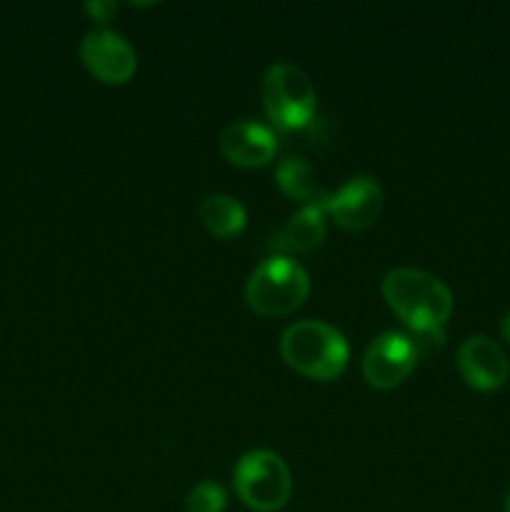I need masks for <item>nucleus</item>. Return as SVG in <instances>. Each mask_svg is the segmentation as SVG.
<instances>
[{
    "label": "nucleus",
    "mask_w": 510,
    "mask_h": 512,
    "mask_svg": "<svg viewBox=\"0 0 510 512\" xmlns=\"http://www.w3.org/2000/svg\"><path fill=\"white\" fill-rule=\"evenodd\" d=\"M383 298L415 338L443 343V328L453 313V293L435 275L415 268H395L383 278Z\"/></svg>",
    "instance_id": "nucleus-1"
},
{
    "label": "nucleus",
    "mask_w": 510,
    "mask_h": 512,
    "mask_svg": "<svg viewBox=\"0 0 510 512\" xmlns=\"http://www.w3.org/2000/svg\"><path fill=\"white\" fill-rule=\"evenodd\" d=\"M325 213H328L325 198L320 203H305L275 235V248L295 250V253H308L318 248L325 238Z\"/></svg>",
    "instance_id": "nucleus-11"
},
{
    "label": "nucleus",
    "mask_w": 510,
    "mask_h": 512,
    "mask_svg": "<svg viewBox=\"0 0 510 512\" xmlns=\"http://www.w3.org/2000/svg\"><path fill=\"white\" fill-rule=\"evenodd\" d=\"M235 490L238 498L255 512H275L283 508L293 493V478L273 450H250L235 465Z\"/></svg>",
    "instance_id": "nucleus-4"
},
{
    "label": "nucleus",
    "mask_w": 510,
    "mask_h": 512,
    "mask_svg": "<svg viewBox=\"0 0 510 512\" xmlns=\"http://www.w3.org/2000/svg\"><path fill=\"white\" fill-rule=\"evenodd\" d=\"M225 508H228V495L210 480L195 485L185 498V512H225Z\"/></svg>",
    "instance_id": "nucleus-14"
},
{
    "label": "nucleus",
    "mask_w": 510,
    "mask_h": 512,
    "mask_svg": "<svg viewBox=\"0 0 510 512\" xmlns=\"http://www.w3.org/2000/svg\"><path fill=\"white\" fill-rule=\"evenodd\" d=\"M220 153L240 168H263L273 160L278 140L270 128L255 120H238L220 133Z\"/></svg>",
    "instance_id": "nucleus-10"
},
{
    "label": "nucleus",
    "mask_w": 510,
    "mask_h": 512,
    "mask_svg": "<svg viewBox=\"0 0 510 512\" xmlns=\"http://www.w3.org/2000/svg\"><path fill=\"white\" fill-rule=\"evenodd\" d=\"M500 330H503V338H505V343L510 345V313L505 315V318H503V325H500Z\"/></svg>",
    "instance_id": "nucleus-16"
},
{
    "label": "nucleus",
    "mask_w": 510,
    "mask_h": 512,
    "mask_svg": "<svg viewBox=\"0 0 510 512\" xmlns=\"http://www.w3.org/2000/svg\"><path fill=\"white\" fill-rule=\"evenodd\" d=\"M505 512H510V493H508V498H505Z\"/></svg>",
    "instance_id": "nucleus-17"
},
{
    "label": "nucleus",
    "mask_w": 510,
    "mask_h": 512,
    "mask_svg": "<svg viewBox=\"0 0 510 512\" xmlns=\"http://www.w3.org/2000/svg\"><path fill=\"white\" fill-rule=\"evenodd\" d=\"M200 220L208 228V233H213L215 238H235V235L243 233L245 223H248V215L245 208L230 195H208L203 198L198 208Z\"/></svg>",
    "instance_id": "nucleus-12"
},
{
    "label": "nucleus",
    "mask_w": 510,
    "mask_h": 512,
    "mask_svg": "<svg viewBox=\"0 0 510 512\" xmlns=\"http://www.w3.org/2000/svg\"><path fill=\"white\" fill-rule=\"evenodd\" d=\"M325 210L345 230H363L378 220L383 210V188L375 178L355 175L343 188L325 198Z\"/></svg>",
    "instance_id": "nucleus-8"
},
{
    "label": "nucleus",
    "mask_w": 510,
    "mask_h": 512,
    "mask_svg": "<svg viewBox=\"0 0 510 512\" xmlns=\"http://www.w3.org/2000/svg\"><path fill=\"white\" fill-rule=\"evenodd\" d=\"M310 293V278L298 260L270 255L250 273L245 300L263 318H280L303 305Z\"/></svg>",
    "instance_id": "nucleus-3"
},
{
    "label": "nucleus",
    "mask_w": 510,
    "mask_h": 512,
    "mask_svg": "<svg viewBox=\"0 0 510 512\" xmlns=\"http://www.w3.org/2000/svg\"><path fill=\"white\" fill-rule=\"evenodd\" d=\"M318 93L308 75L290 63H275L263 75V105L283 130H298L313 120Z\"/></svg>",
    "instance_id": "nucleus-5"
},
{
    "label": "nucleus",
    "mask_w": 510,
    "mask_h": 512,
    "mask_svg": "<svg viewBox=\"0 0 510 512\" xmlns=\"http://www.w3.org/2000/svg\"><path fill=\"white\" fill-rule=\"evenodd\" d=\"M275 183L288 198L303 200V203H315L318 198L313 168L300 155H288L285 160H280L275 168Z\"/></svg>",
    "instance_id": "nucleus-13"
},
{
    "label": "nucleus",
    "mask_w": 510,
    "mask_h": 512,
    "mask_svg": "<svg viewBox=\"0 0 510 512\" xmlns=\"http://www.w3.org/2000/svg\"><path fill=\"white\" fill-rule=\"evenodd\" d=\"M85 10H88L98 23H108V20L118 13V3H113V0H90V3H85Z\"/></svg>",
    "instance_id": "nucleus-15"
},
{
    "label": "nucleus",
    "mask_w": 510,
    "mask_h": 512,
    "mask_svg": "<svg viewBox=\"0 0 510 512\" xmlns=\"http://www.w3.org/2000/svg\"><path fill=\"white\" fill-rule=\"evenodd\" d=\"M458 370L470 388L490 393L508 383L510 363L493 338L470 335L458 348Z\"/></svg>",
    "instance_id": "nucleus-9"
},
{
    "label": "nucleus",
    "mask_w": 510,
    "mask_h": 512,
    "mask_svg": "<svg viewBox=\"0 0 510 512\" xmlns=\"http://www.w3.org/2000/svg\"><path fill=\"white\" fill-rule=\"evenodd\" d=\"M80 60L98 80L108 85L128 83L138 68L133 45L113 30H93L80 43Z\"/></svg>",
    "instance_id": "nucleus-7"
},
{
    "label": "nucleus",
    "mask_w": 510,
    "mask_h": 512,
    "mask_svg": "<svg viewBox=\"0 0 510 512\" xmlns=\"http://www.w3.org/2000/svg\"><path fill=\"white\" fill-rule=\"evenodd\" d=\"M418 365V345L405 333L378 335L363 355V375L373 388L393 390Z\"/></svg>",
    "instance_id": "nucleus-6"
},
{
    "label": "nucleus",
    "mask_w": 510,
    "mask_h": 512,
    "mask_svg": "<svg viewBox=\"0 0 510 512\" xmlns=\"http://www.w3.org/2000/svg\"><path fill=\"white\" fill-rule=\"evenodd\" d=\"M280 355L300 375L333 380L348 365V340L323 320H298L280 338Z\"/></svg>",
    "instance_id": "nucleus-2"
}]
</instances>
